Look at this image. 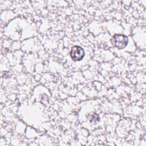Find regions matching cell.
I'll list each match as a JSON object with an SVG mask.
<instances>
[{
    "instance_id": "1",
    "label": "cell",
    "mask_w": 146,
    "mask_h": 146,
    "mask_svg": "<svg viewBox=\"0 0 146 146\" xmlns=\"http://www.w3.org/2000/svg\"><path fill=\"white\" fill-rule=\"evenodd\" d=\"M111 42L113 46L119 49H121L126 47L128 44V38L124 35L116 34L112 36Z\"/></svg>"
},
{
    "instance_id": "2",
    "label": "cell",
    "mask_w": 146,
    "mask_h": 146,
    "mask_svg": "<svg viewBox=\"0 0 146 146\" xmlns=\"http://www.w3.org/2000/svg\"><path fill=\"white\" fill-rule=\"evenodd\" d=\"M84 51L83 48L79 46H74L71 48L70 55L74 61L81 60L84 56Z\"/></svg>"
}]
</instances>
